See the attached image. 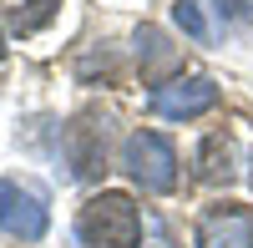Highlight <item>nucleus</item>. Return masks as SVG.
<instances>
[{
	"instance_id": "20e7f679",
	"label": "nucleus",
	"mask_w": 253,
	"mask_h": 248,
	"mask_svg": "<svg viewBox=\"0 0 253 248\" xmlns=\"http://www.w3.org/2000/svg\"><path fill=\"white\" fill-rule=\"evenodd\" d=\"M213 107H218V81L213 76H177V81L152 91V112L167 117V122H193Z\"/></svg>"
},
{
	"instance_id": "f03ea898",
	"label": "nucleus",
	"mask_w": 253,
	"mask_h": 248,
	"mask_svg": "<svg viewBox=\"0 0 253 248\" xmlns=\"http://www.w3.org/2000/svg\"><path fill=\"white\" fill-rule=\"evenodd\" d=\"M122 167L147 193H172L177 188V152L162 132H132L126 147H122Z\"/></svg>"
},
{
	"instance_id": "1a4fd4ad",
	"label": "nucleus",
	"mask_w": 253,
	"mask_h": 248,
	"mask_svg": "<svg viewBox=\"0 0 253 248\" xmlns=\"http://www.w3.org/2000/svg\"><path fill=\"white\" fill-rule=\"evenodd\" d=\"M56 10H61V0H20V5H15V31H20V36H31V31L46 26Z\"/></svg>"
},
{
	"instance_id": "f8f14e48",
	"label": "nucleus",
	"mask_w": 253,
	"mask_h": 248,
	"mask_svg": "<svg viewBox=\"0 0 253 248\" xmlns=\"http://www.w3.org/2000/svg\"><path fill=\"white\" fill-rule=\"evenodd\" d=\"M0 56H5V31H0Z\"/></svg>"
},
{
	"instance_id": "9b49d317",
	"label": "nucleus",
	"mask_w": 253,
	"mask_h": 248,
	"mask_svg": "<svg viewBox=\"0 0 253 248\" xmlns=\"http://www.w3.org/2000/svg\"><path fill=\"white\" fill-rule=\"evenodd\" d=\"M213 10L233 26H243V20H253V0H213Z\"/></svg>"
},
{
	"instance_id": "0eeeda50",
	"label": "nucleus",
	"mask_w": 253,
	"mask_h": 248,
	"mask_svg": "<svg viewBox=\"0 0 253 248\" xmlns=\"http://www.w3.org/2000/svg\"><path fill=\"white\" fill-rule=\"evenodd\" d=\"M198 177L203 182H233L238 177V142L213 132L203 142V152H198Z\"/></svg>"
},
{
	"instance_id": "f257e3e1",
	"label": "nucleus",
	"mask_w": 253,
	"mask_h": 248,
	"mask_svg": "<svg viewBox=\"0 0 253 248\" xmlns=\"http://www.w3.org/2000/svg\"><path fill=\"white\" fill-rule=\"evenodd\" d=\"M76 233L86 248H137L142 238V213L126 193H96L76 218Z\"/></svg>"
},
{
	"instance_id": "7ed1b4c3",
	"label": "nucleus",
	"mask_w": 253,
	"mask_h": 248,
	"mask_svg": "<svg viewBox=\"0 0 253 248\" xmlns=\"http://www.w3.org/2000/svg\"><path fill=\"white\" fill-rule=\"evenodd\" d=\"M46 223H51L46 198L10 182V177H0V228L20 243H36V238H46Z\"/></svg>"
},
{
	"instance_id": "39448f33",
	"label": "nucleus",
	"mask_w": 253,
	"mask_h": 248,
	"mask_svg": "<svg viewBox=\"0 0 253 248\" xmlns=\"http://www.w3.org/2000/svg\"><path fill=\"white\" fill-rule=\"evenodd\" d=\"M198 248H253V208L218 203L198 218Z\"/></svg>"
},
{
	"instance_id": "6e6552de",
	"label": "nucleus",
	"mask_w": 253,
	"mask_h": 248,
	"mask_svg": "<svg viewBox=\"0 0 253 248\" xmlns=\"http://www.w3.org/2000/svg\"><path fill=\"white\" fill-rule=\"evenodd\" d=\"M137 61H142V71L157 81L162 71L177 66V46H172V41H167L157 26H142V31H137Z\"/></svg>"
},
{
	"instance_id": "9d476101",
	"label": "nucleus",
	"mask_w": 253,
	"mask_h": 248,
	"mask_svg": "<svg viewBox=\"0 0 253 248\" xmlns=\"http://www.w3.org/2000/svg\"><path fill=\"white\" fill-rule=\"evenodd\" d=\"M172 20L193 36V41H208L213 31H208V20H203V10H198V0H172Z\"/></svg>"
},
{
	"instance_id": "423d86ee",
	"label": "nucleus",
	"mask_w": 253,
	"mask_h": 248,
	"mask_svg": "<svg viewBox=\"0 0 253 248\" xmlns=\"http://www.w3.org/2000/svg\"><path fill=\"white\" fill-rule=\"evenodd\" d=\"M66 152H71V172L76 177H96L101 162H107V127L76 122V127L66 132Z\"/></svg>"
}]
</instances>
